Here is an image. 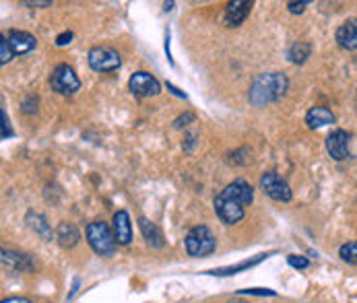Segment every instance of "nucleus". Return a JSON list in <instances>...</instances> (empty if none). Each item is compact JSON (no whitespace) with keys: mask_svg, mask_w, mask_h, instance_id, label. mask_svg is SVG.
Returning a JSON list of instances; mask_svg holds the SVG:
<instances>
[{"mask_svg":"<svg viewBox=\"0 0 357 303\" xmlns=\"http://www.w3.org/2000/svg\"><path fill=\"white\" fill-rule=\"evenodd\" d=\"M252 201H255L252 186L244 180H236L215 199V212L223 223L234 225L244 219L246 206Z\"/></svg>","mask_w":357,"mask_h":303,"instance_id":"nucleus-1","label":"nucleus"},{"mask_svg":"<svg viewBox=\"0 0 357 303\" xmlns=\"http://www.w3.org/2000/svg\"><path fill=\"white\" fill-rule=\"evenodd\" d=\"M289 87V79L283 72L258 75L250 87V103L255 107H262L266 103L281 100Z\"/></svg>","mask_w":357,"mask_h":303,"instance_id":"nucleus-2","label":"nucleus"},{"mask_svg":"<svg viewBox=\"0 0 357 303\" xmlns=\"http://www.w3.org/2000/svg\"><path fill=\"white\" fill-rule=\"evenodd\" d=\"M87 242L93 248V252L100 254V256H112L116 252V246H118L109 225L103 221H93L87 227Z\"/></svg>","mask_w":357,"mask_h":303,"instance_id":"nucleus-3","label":"nucleus"},{"mask_svg":"<svg viewBox=\"0 0 357 303\" xmlns=\"http://www.w3.org/2000/svg\"><path fill=\"white\" fill-rule=\"evenodd\" d=\"M215 246H217V240L206 225H199V227L190 229L186 235V250L195 258H204V256L213 254Z\"/></svg>","mask_w":357,"mask_h":303,"instance_id":"nucleus-4","label":"nucleus"},{"mask_svg":"<svg viewBox=\"0 0 357 303\" xmlns=\"http://www.w3.org/2000/svg\"><path fill=\"white\" fill-rule=\"evenodd\" d=\"M52 89L60 95H75L81 89V81L68 64H60L54 68L50 77Z\"/></svg>","mask_w":357,"mask_h":303,"instance_id":"nucleus-5","label":"nucleus"},{"mask_svg":"<svg viewBox=\"0 0 357 303\" xmlns=\"http://www.w3.org/2000/svg\"><path fill=\"white\" fill-rule=\"evenodd\" d=\"M87 60H89V66L96 72H114L122 64L120 54L114 50V48H107V46H98V48L89 50Z\"/></svg>","mask_w":357,"mask_h":303,"instance_id":"nucleus-6","label":"nucleus"},{"mask_svg":"<svg viewBox=\"0 0 357 303\" xmlns=\"http://www.w3.org/2000/svg\"><path fill=\"white\" fill-rule=\"evenodd\" d=\"M260 188L264 190L266 196H271L277 202H289L291 201V188L289 184L275 171H268L260 178Z\"/></svg>","mask_w":357,"mask_h":303,"instance_id":"nucleus-7","label":"nucleus"},{"mask_svg":"<svg viewBox=\"0 0 357 303\" xmlns=\"http://www.w3.org/2000/svg\"><path fill=\"white\" fill-rule=\"evenodd\" d=\"M128 87H130L132 95H137V98H155V95L161 93L159 81L155 79L151 72H145V70L135 72L130 77V81H128Z\"/></svg>","mask_w":357,"mask_h":303,"instance_id":"nucleus-8","label":"nucleus"},{"mask_svg":"<svg viewBox=\"0 0 357 303\" xmlns=\"http://www.w3.org/2000/svg\"><path fill=\"white\" fill-rule=\"evenodd\" d=\"M4 38H6V44H8L10 52H13V56L29 54L31 50H36V46H38V40L31 33H27V31L10 29V31L4 33Z\"/></svg>","mask_w":357,"mask_h":303,"instance_id":"nucleus-9","label":"nucleus"},{"mask_svg":"<svg viewBox=\"0 0 357 303\" xmlns=\"http://www.w3.org/2000/svg\"><path fill=\"white\" fill-rule=\"evenodd\" d=\"M349 141H351L349 132L335 130L326 139V151L335 161H345V159H349Z\"/></svg>","mask_w":357,"mask_h":303,"instance_id":"nucleus-10","label":"nucleus"},{"mask_svg":"<svg viewBox=\"0 0 357 303\" xmlns=\"http://www.w3.org/2000/svg\"><path fill=\"white\" fill-rule=\"evenodd\" d=\"M250 8H252V2L248 0H234L227 4L225 8V15H223V21L227 27H238L246 21V17L250 15Z\"/></svg>","mask_w":357,"mask_h":303,"instance_id":"nucleus-11","label":"nucleus"},{"mask_svg":"<svg viewBox=\"0 0 357 303\" xmlns=\"http://www.w3.org/2000/svg\"><path fill=\"white\" fill-rule=\"evenodd\" d=\"M114 238H116V244L120 246H128L132 240V225H130V217L126 210H118L114 215Z\"/></svg>","mask_w":357,"mask_h":303,"instance_id":"nucleus-12","label":"nucleus"},{"mask_svg":"<svg viewBox=\"0 0 357 303\" xmlns=\"http://www.w3.org/2000/svg\"><path fill=\"white\" fill-rule=\"evenodd\" d=\"M0 266L23 272V270H31L33 264H31L29 256H25V254L13 252V250H2L0 248Z\"/></svg>","mask_w":357,"mask_h":303,"instance_id":"nucleus-13","label":"nucleus"},{"mask_svg":"<svg viewBox=\"0 0 357 303\" xmlns=\"http://www.w3.org/2000/svg\"><path fill=\"white\" fill-rule=\"evenodd\" d=\"M337 42H339V46L343 48V50H349V52H356L357 48V25L356 21L351 19V21H345L341 27H339V31H337Z\"/></svg>","mask_w":357,"mask_h":303,"instance_id":"nucleus-14","label":"nucleus"},{"mask_svg":"<svg viewBox=\"0 0 357 303\" xmlns=\"http://www.w3.org/2000/svg\"><path fill=\"white\" fill-rule=\"evenodd\" d=\"M306 122L310 128H322V126H328V124H335V114L328 109V107H322V105H316L312 107L306 114Z\"/></svg>","mask_w":357,"mask_h":303,"instance_id":"nucleus-15","label":"nucleus"},{"mask_svg":"<svg viewBox=\"0 0 357 303\" xmlns=\"http://www.w3.org/2000/svg\"><path fill=\"white\" fill-rule=\"evenodd\" d=\"M56 240H58V244L62 248H73V246L79 244L81 233H79V229L73 223H60L58 229H56Z\"/></svg>","mask_w":357,"mask_h":303,"instance_id":"nucleus-16","label":"nucleus"},{"mask_svg":"<svg viewBox=\"0 0 357 303\" xmlns=\"http://www.w3.org/2000/svg\"><path fill=\"white\" fill-rule=\"evenodd\" d=\"M139 225H141V231H143V235H145V240L149 242V246L151 248H163V233L159 231V227L155 225V223H151L149 219H145V217H141L139 219Z\"/></svg>","mask_w":357,"mask_h":303,"instance_id":"nucleus-17","label":"nucleus"},{"mask_svg":"<svg viewBox=\"0 0 357 303\" xmlns=\"http://www.w3.org/2000/svg\"><path fill=\"white\" fill-rule=\"evenodd\" d=\"M310 52H312V46L307 42H296L289 48V60L294 64H304L307 58H310Z\"/></svg>","mask_w":357,"mask_h":303,"instance_id":"nucleus-18","label":"nucleus"},{"mask_svg":"<svg viewBox=\"0 0 357 303\" xmlns=\"http://www.w3.org/2000/svg\"><path fill=\"white\" fill-rule=\"evenodd\" d=\"M27 225L36 231V233H40L44 240H52V231L50 227H48V223L40 217V215H33V212H29L27 215Z\"/></svg>","mask_w":357,"mask_h":303,"instance_id":"nucleus-19","label":"nucleus"},{"mask_svg":"<svg viewBox=\"0 0 357 303\" xmlns=\"http://www.w3.org/2000/svg\"><path fill=\"white\" fill-rule=\"evenodd\" d=\"M266 258V254H260L256 260H246V262H242V264H238V266H231V268H223V270H213L211 274H236L238 270H244V268H250V266H255L256 262H260V260H264Z\"/></svg>","mask_w":357,"mask_h":303,"instance_id":"nucleus-20","label":"nucleus"},{"mask_svg":"<svg viewBox=\"0 0 357 303\" xmlns=\"http://www.w3.org/2000/svg\"><path fill=\"white\" fill-rule=\"evenodd\" d=\"M341 258L345 260V262H349L351 266H356L357 262V244L356 242H349V244H345V246H341Z\"/></svg>","mask_w":357,"mask_h":303,"instance_id":"nucleus-21","label":"nucleus"},{"mask_svg":"<svg viewBox=\"0 0 357 303\" xmlns=\"http://www.w3.org/2000/svg\"><path fill=\"white\" fill-rule=\"evenodd\" d=\"M13 58H15V56H13V52H10V48H8V44H6L4 33H0V66L8 64Z\"/></svg>","mask_w":357,"mask_h":303,"instance_id":"nucleus-22","label":"nucleus"},{"mask_svg":"<svg viewBox=\"0 0 357 303\" xmlns=\"http://www.w3.org/2000/svg\"><path fill=\"white\" fill-rule=\"evenodd\" d=\"M0 137H13V128H10L8 116H6V111L2 107H0Z\"/></svg>","mask_w":357,"mask_h":303,"instance_id":"nucleus-23","label":"nucleus"},{"mask_svg":"<svg viewBox=\"0 0 357 303\" xmlns=\"http://www.w3.org/2000/svg\"><path fill=\"white\" fill-rule=\"evenodd\" d=\"M289 264L294 266V268H307V262L304 256H289Z\"/></svg>","mask_w":357,"mask_h":303,"instance_id":"nucleus-24","label":"nucleus"},{"mask_svg":"<svg viewBox=\"0 0 357 303\" xmlns=\"http://www.w3.org/2000/svg\"><path fill=\"white\" fill-rule=\"evenodd\" d=\"M70 40H73V33L70 31H64V33H60L58 38H56V46H66V44H70Z\"/></svg>","mask_w":357,"mask_h":303,"instance_id":"nucleus-25","label":"nucleus"},{"mask_svg":"<svg viewBox=\"0 0 357 303\" xmlns=\"http://www.w3.org/2000/svg\"><path fill=\"white\" fill-rule=\"evenodd\" d=\"M307 6V2H289L287 4V8L294 13V15H298V13H304V8Z\"/></svg>","mask_w":357,"mask_h":303,"instance_id":"nucleus-26","label":"nucleus"},{"mask_svg":"<svg viewBox=\"0 0 357 303\" xmlns=\"http://www.w3.org/2000/svg\"><path fill=\"white\" fill-rule=\"evenodd\" d=\"M195 120V114H186V116H180L176 122H174V126L176 128H182V126H186V122H192Z\"/></svg>","mask_w":357,"mask_h":303,"instance_id":"nucleus-27","label":"nucleus"},{"mask_svg":"<svg viewBox=\"0 0 357 303\" xmlns=\"http://www.w3.org/2000/svg\"><path fill=\"white\" fill-rule=\"evenodd\" d=\"M244 293H250V295H275V291H271V289H246Z\"/></svg>","mask_w":357,"mask_h":303,"instance_id":"nucleus-28","label":"nucleus"},{"mask_svg":"<svg viewBox=\"0 0 357 303\" xmlns=\"http://www.w3.org/2000/svg\"><path fill=\"white\" fill-rule=\"evenodd\" d=\"M167 89H169V91H172L174 95H178V98H184V100H186V93H182L180 89H176V87H174L172 83H167Z\"/></svg>","mask_w":357,"mask_h":303,"instance_id":"nucleus-29","label":"nucleus"},{"mask_svg":"<svg viewBox=\"0 0 357 303\" xmlns=\"http://www.w3.org/2000/svg\"><path fill=\"white\" fill-rule=\"evenodd\" d=\"M0 303H33L29 302V300H25V297H10V300H4V302Z\"/></svg>","mask_w":357,"mask_h":303,"instance_id":"nucleus-30","label":"nucleus"},{"mask_svg":"<svg viewBox=\"0 0 357 303\" xmlns=\"http://www.w3.org/2000/svg\"><path fill=\"white\" fill-rule=\"evenodd\" d=\"M25 4H27V6H50L52 2L50 0H44V2H31V0H27Z\"/></svg>","mask_w":357,"mask_h":303,"instance_id":"nucleus-31","label":"nucleus"},{"mask_svg":"<svg viewBox=\"0 0 357 303\" xmlns=\"http://www.w3.org/2000/svg\"><path fill=\"white\" fill-rule=\"evenodd\" d=\"M231 303H246V302H231Z\"/></svg>","mask_w":357,"mask_h":303,"instance_id":"nucleus-32","label":"nucleus"}]
</instances>
